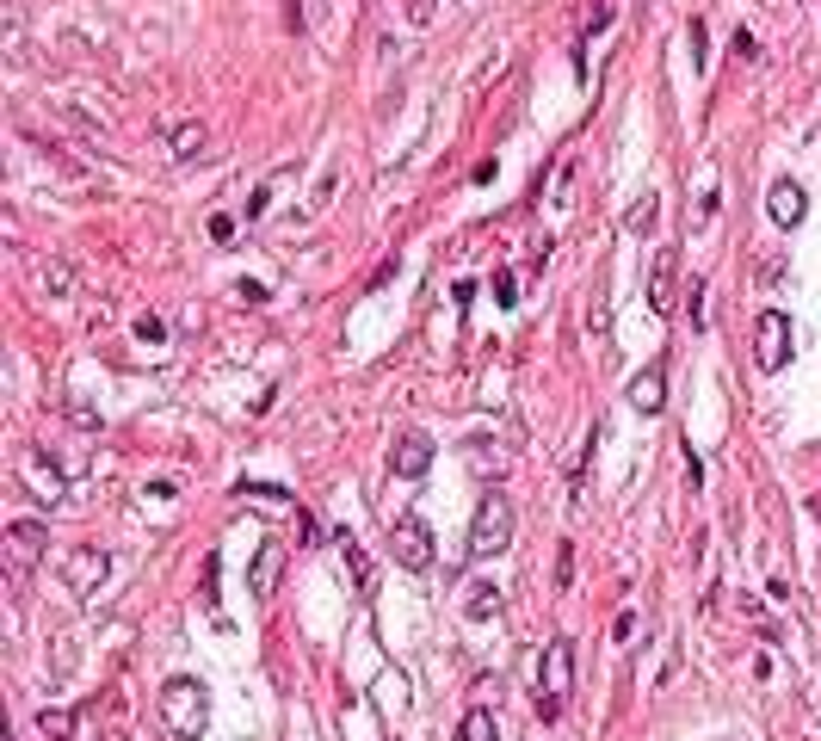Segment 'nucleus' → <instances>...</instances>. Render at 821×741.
Returning a JSON list of instances; mask_svg holds the SVG:
<instances>
[{
  "instance_id": "5",
  "label": "nucleus",
  "mask_w": 821,
  "mask_h": 741,
  "mask_svg": "<svg viewBox=\"0 0 821 741\" xmlns=\"http://www.w3.org/2000/svg\"><path fill=\"white\" fill-rule=\"evenodd\" d=\"M0 550H7L13 581H25V575L44 562V550H50V525H44V519H13V525H7V538H0Z\"/></svg>"
},
{
  "instance_id": "4",
  "label": "nucleus",
  "mask_w": 821,
  "mask_h": 741,
  "mask_svg": "<svg viewBox=\"0 0 821 741\" xmlns=\"http://www.w3.org/2000/svg\"><path fill=\"white\" fill-rule=\"evenodd\" d=\"M544 680H550V686H538V717L556 723V717H562V704H568V686H575V643H568V637L550 643V655H544Z\"/></svg>"
},
{
  "instance_id": "6",
  "label": "nucleus",
  "mask_w": 821,
  "mask_h": 741,
  "mask_svg": "<svg viewBox=\"0 0 821 741\" xmlns=\"http://www.w3.org/2000/svg\"><path fill=\"white\" fill-rule=\"evenodd\" d=\"M754 365L760 371H784V365H791V315H784V309H766L754 322Z\"/></svg>"
},
{
  "instance_id": "21",
  "label": "nucleus",
  "mask_w": 821,
  "mask_h": 741,
  "mask_svg": "<svg viewBox=\"0 0 821 741\" xmlns=\"http://www.w3.org/2000/svg\"><path fill=\"white\" fill-rule=\"evenodd\" d=\"M284 19H291V31H309V19H315V0H284Z\"/></svg>"
},
{
  "instance_id": "9",
  "label": "nucleus",
  "mask_w": 821,
  "mask_h": 741,
  "mask_svg": "<svg viewBox=\"0 0 821 741\" xmlns=\"http://www.w3.org/2000/svg\"><path fill=\"white\" fill-rule=\"evenodd\" d=\"M278 581H284V544L266 538V544L254 550V569H247V593H254V599H272Z\"/></svg>"
},
{
  "instance_id": "20",
  "label": "nucleus",
  "mask_w": 821,
  "mask_h": 741,
  "mask_svg": "<svg viewBox=\"0 0 821 741\" xmlns=\"http://www.w3.org/2000/svg\"><path fill=\"white\" fill-rule=\"evenodd\" d=\"M494 303H501V309L519 303V278H513V272H494Z\"/></svg>"
},
{
  "instance_id": "1",
  "label": "nucleus",
  "mask_w": 821,
  "mask_h": 741,
  "mask_svg": "<svg viewBox=\"0 0 821 741\" xmlns=\"http://www.w3.org/2000/svg\"><path fill=\"white\" fill-rule=\"evenodd\" d=\"M161 723H167V735L198 741L204 723H210V692H204L192 674H173V680L161 686Z\"/></svg>"
},
{
  "instance_id": "7",
  "label": "nucleus",
  "mask_w": 821,
  "mask_h": 741,
  "mask_svg": "<svg viewBox=\"0 0 821 741\" xmlns=\"http://www.w3.org/2000/svg\"><path fill=\"white\" fill-rule=\"evenodd\" d=\"M389 470H396L402 482H420L426 470H433V439H426L420 427H402L396 445H389Z\"/></svg>"
},
{
  "instance_id": "10",
  "label": "nucleus",
  "mask_w": 821,
  "mask_h": 741,
  "mask_svg": "<svg viewBox=\"0 0 821 741\" xmlns=\"http://www.w3.org/2000/svg\"><path fill=\"white\" fill-rule=\"evenodd\" d=\"M624 402H630L636 414H661V402H667V377H661V365L636 371V377H630V390H624Z\"/></svg>"
},
{
  "instance_id": "16",
  "label": "nucleus",
  "mask_w": 821,
  "mask_h": 741,
  "mask_svg": "<svg viewBox=\"0 0 821 741\" xmlns=\"http://www.w3.org/2000/svg\"><path fill=\"white\" fill-rule=\"evenodd\" d=\"M340 550H346V569H352V587H359V593H371V556H365L359 544H352L346 532H340Z\"/></svg>"
},
{
  "instance_id": "19",
  "label": "nucleus",
  "mask_w": 821,
  "mask_h": 741,
  "mask_svg": "<svg viewBox=\"0 0 821 741\" xmlns=\"http://www.w3.org/2000/svg\"><path fill=\"white\" fill-rule=\"evenodd\" d=\"M44 291H50V297H68V291H75V272H68L62 260H44Z\"/></svg>"
},
{
  "instance_id": "17",
  "label": "nucleus",
  "mask_w": 821,
  "mask_h": 741,
  "mask_svg": "<svg viewBox=\"0 0 821 741\" xmlns=\"http://www.w3.org/2000/svg\"><path fill=\"white\" fill-rule=\"evenodd\" d=\"M457 741H494V717L482 711V704H476V711H463V723H457Z\"/></svg>"
},
{
  "instance_id": "13",
  "label": "nucleus",
  "mask_w": 821,
  "mask_h": 741,
  "mask_svg": "<svg viewBox=\"0 0 821 741\" xmlns=\"http://www.w3.org/2000/svg\"><path fill=\"white\" fill-rule=\"evenodd\" d=\"M204 143H210V130H204V124H167V149L180 155V161L204 155Z\"/></svg>"
},
{
  "instance_id": "8",
  "label": "nucleus",
  "mask_w": 821,
  "mask_h": 741,
  "mask_svg": "<svg viewBox=\"0 0 821 741\" xmlns=\"http://www.w3.org/2000/svg\"><path fill=\"white\" fill-rule=\"evenodd\" d=\"M766 217H772L778 229H797V223L809 217V192H803L797 180H772V186H766Z\"/></svg>"
},
{
  "instance_id": "26",
  "label": "nucleus",
  "mask_w": 821,
  "mask_h": 741,
  "mask_svg": "<svg viewBox=\"0 0 821 741\" xmlns=\"http://www.w3.org/2000/svg\"><path fill=\"white\" fill-rule=\"evenodd\" d=\"M809 513H815V519H821V494H815V501H809Z\"/></svg>"
},
{
  "instance_id": "11",
  "label": "nucleus",
  "mask_w": 821,
  "mask_h": 741,
  "mask_svg": "<svg viewBox=\"0 0 821 741\" xmlns=\"http://www.w3.org/2000/svg\"><path fill=\"white\" fill-rule=\"evenodd\" d=\"M105 569H112V556H105V550H75V556H68V587L93 593L105 581Z\"/></svg>"
},
{
  "instance_id": "24",
  "label": "nucleus",
  "mask_w": 821,
  "mask_h": 741,
  "mask_svg": "<svg viewBox=\"0 0 821 741\" xmlns=\"http://www.w3.org/2000/svg\"><path fill=\"white\" fill-rule=\"evenodd\" d=\"M568 581H575V550L562 544V556H556V587H568Z\"/></svg>"
},
{
  "instance_id": "23",
  "label": "nucleus",
  "mask_w": 821,
  "mask_h": 741,
  "mask_svg": "<svg viewBox=\"0 0 821 741\" xmlns=\"http://www.w3.org/2000/svg\"><path fill=\"white\" fill-rule=\"evenodd\" d=\"M210 241H235V217H229V210H217V217H210Z\"/></svg>"
},
{
  "instance_id": "15",
  "label": "nucleus",
  "mask_w": 821,
  "mask_h": 741,
  "mask_svg": "<svg viewBox=\"0 0 821 741\" xmlns=\"http://www.w3.org/2000/svg\"><path fill=\"white\" fill-rule=\"evenodd\" d=\"M655 210H661V198H655V192H642V198L624 210V229H630V235H649V229H655Z\"/></svg>"
},
{
  "instance_id": "3",
  "label": "nucleus",
  "mask_w": 821,
  "mask_h": 741,
  "mask_svg": "<svg viewBox=\"0 0 821 741\" xmlns=\"http://www.w3.org/2000/svg\"><path fill=\"white\" fill-rule=\"evenodd\" d=\"M389 550H396V569H408V575H426L439 562L433 525H426L420 513H396V519H389Z\"/></svg>"
},
{
  "instance_id": "18",
  "label": "nucleus",
  "mask_w": 821,
  "mask_h": 741,
  "mask_svg": "<svg viewBox=\"0 0 821 741\" xmlns=\"http://www.w3.org/2000/svg\"><path fill=\"white\" fill-rule=\"evenodd\" d=\"M38 729H44V741H75V723H68V711H38Z\"/></svg>"
},
{
  "instance_id": "2",
  "label": "nucleus",
  "mask_w": 821,
  "mask_h": 741,
  "mask_svg": "<svg viewBox=\"0 0 821 741\" xmlns=\"http://www.w3.org/2000/svg\"><path fill=\"white\" fill-rule=\"evenodd\" d=\"M507 544H513V501L494 488V494H482V507L470 519V556L488 562V556H501Z\"/></svg>"
},
{
  "instance_id": "12",
  "label": "nucleus",
  "mask_w": 821,
  "mask_h": 741,
  "mask_svg": "<svg viewBox=\"0 0 821 741\" xmlns=\"http://www.w3.org/2000/svg\"><path fill=\"white\" fill-rule=\"evenodd\" d=\"M673 285H680V254H661L655 272H649V309H655V315L673 309Z\"/></svg>"
},
{
  "instance_id": "22",
  "label": "nucleus",
  "mask_w": 821,
  "mask_h": 741,
  "mask_svg": "<svg viewBox=\"0 0 821 741\" xmlns=\"http://www.w3.org/2000/svg\"><path fill=\"white\" fill-rule=\"evenodd\" d=\"M136 340H167V322L161 315H136Z\"/></svg>"
},
{
  "instance_id": "25",
  "label": "nucleus",
  "mask_w": 821,
  "mask_h": 741,
  "mask_svg": "<svg viewBox=\"0 0 821 741\" xmlns=\"http://www.w3.org/2000/svg\"><path fill=\"white\" fill-rule=\"evenodd\" d=\"M408 19H414V25H426V19H433V0H408Z\"/></svg>"
},
{
  "instance_id": "14",
  "label": "nucleus",
  "mask_w": 821,
  "mask_h": 741,
  "mask_svg": "<svg viewBox=\"0 0 821 741\" xmlns=\"http://www.w3.org/2000/svg\"><path fill=\"white\" fill-rule=\"evenodd\" d=\"M463 612H470L476 624H488V618H501V593H494L488 581H476L470 593H463Z\"/></svg>"
}]
</instances>
